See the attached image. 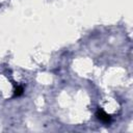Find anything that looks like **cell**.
Segmentation results:
<instances>
[{"label":"cell","instance_id":"obj_1","mask_svg":"<svg viewBox=\"0 0 133 133\" xmlns=\"http://www.w3.org/2000/svg\"><path fill=\"white\" fill-rule=\"evenodd\" d=\"M96 116L98 117V119H100L104 124H109L111 122V116L102 108H98V110L96 112Z\"/></svg>","mask_w":133,"mask_h":133},{"label":"cell","instance_id":"obj_2","mask_svg":"<svg viewBox=\"0 0 133 133\" xmlns=\"http://www.w3.org/2000/svg\"><path fill=\"white\" fill-rule=\"evenodd\" d=\"M23 94H24V87L21 86V85H18V86L16 87L15 91H14V97H15V98H18V97L22 96Z\"/></svg>","mask_w":133,"mask_h":133}]
</instances>
